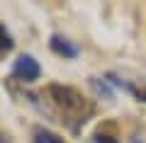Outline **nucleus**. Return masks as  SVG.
Returning <instances> with one entry per match:
<instances>
[{
	"mask_svg": "<svg viewBox=\"0 0 146 143\" xmlns=\"http://www.w3.org/2000/svg\"><path fill=\"white\" fill-rule=\"evenodd\" d=\"M46 95L51 100V104L56 107V112L63 117L61 121H68L73 129L93 114V102L80 90H76L71 85H49Z\"/></svg>",
	"mask_w": 146,
	"mask_h": 143,
	"instance_id": "f257e3e1",
	"label": "nucleus"
},
{
	"mask_svg": "<svg viewBox=\"0 0 146 143\" xmlns=\"http://www.w3.org/2000/svg\"><path fill=\"white\" fill-rule=\"evenodd\" d=\"M12 75H15L17 80H22V82H34V80H39V75H42V68H39V63H36L32 56L22 53V56L15 61V66H12Z\"/></svg>",
	"mask_w": 146,
	"mask_h": 143,
	"instance_id": "f03ea898",
	"label": "nucleus"
},
{
	"mask_svg": "<svg viewBox=\"0 0 146 143\" xmlns=\"http://www.w3.org/2000/svg\"><path fill=\"white\" fill-rule=\"evenodd\" d=\"M49 44H51V51L63 56V58H76L78 56V46L73 44V41H68L66 36H61V34H54Z\"/></svg>",
	"mask_w": 146,
	"mask_h": 143,
	"instance_id": "7ed1b4c3",
	"label": "nucleus"
},
{
	"mask_svg": "<svg viewBox=\"0 0 146 143\" xmlns=\"http://www.w3.org/2000/svg\"><path fill=\"white\" fill-rule=\"evenodd\" d=\"M34 143H63V141L54 131H49V129H44V126H36L34 129Z\"/></svg>",
	"mask_w": 146,
	"mask_h": 143,
	"instance_id": "20e7f679",
	"label": "nucleus"
},
{
	"mask_svg": "<svg viewBox=\"0 0 146 143\" xmlns=\"http://www.w3.org/2000/svg\"><path fill=\"white\" fill-rule=\"evenodd\" d=\"M12 46H15V41H12V36L7 34V29L3 24H0V56H5V53L12 51Z\"/></svg>",
	"mask_w": 146,
	"mask_h": 143,
	"instance_id": "39448f33",
	"label": "nucleus"
},
{
	"mask_svg": "<svg viewBox=\"0 0 146 143\" xmlns=\"http://www.w3.org/2000/svg\"><path fill=\"white\" fill-rule=\"evenodd\" d=\"M112 82H117V85H119V87H124L127 92L136 95V97H139L141 102H146V87H134V85H127V82H122V80H112Z\"/></svg>",
	"mask_w": 146,
	"mask_h": 143,
	"instance_id": "423d86ee",
	"label": "nucleus"
},
{
	"mask_svg": "<svg viewBox=\"0 0 146 143\" xmlns=\"http://www.w3.org/2000/svg\"><path fill=\"white\" fill-rule=\"evenodd\" d=\"M95 143H117V141H115L112 136H105V133H98V136H95Z\"/></svg>",
	"mask_w": 146,
	"mask_h": 143,
	"instance_id": "0eeeda50",
	"label": "nucleus"
},
{
	"mask_svg": "<svg viewBox=\"0 0 146 143\" xmlns=\"http://www.w3.org/2000/svg\"><path fill=\"white\" fill-rule=\"evenodd\" d=\"M0 143H12V138H10V136H7V133H5V131H0Z\"/></svg>",
	"mask_w": 146,
	"mask_h": 143,
	"instance_id": "6e6552de",
	"label": "nucleus"
},
{
	"mask_svg": "<svg viewBox=\"0 0 146 143\" xmlns=\"http://www.w3.org/2000/svg\"><path fill=\"white\" fill-rule=\"evenodd\" d=\"M134 143H144V141H139V138H136V141H134Z\"/></svg>",
	"mask_w": 146,
	"mask_h": 143,
	"instance_id": "1a4fd4ad",
	"label": "nucleus"
}]
</instances>
